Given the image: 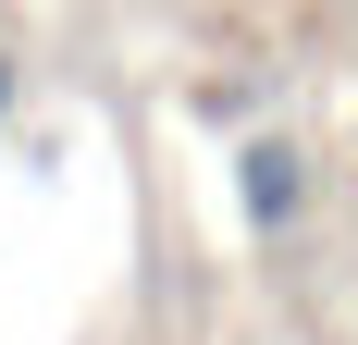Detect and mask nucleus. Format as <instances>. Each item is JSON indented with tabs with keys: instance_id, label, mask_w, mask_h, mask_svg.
<instances>
[{
	"instance_id": "obj_1",
	"label": "nucleus",
	"mask_w": 358,
	"mask_h": 345,
	"mask_svg": "<svg viewBox=\"0 0 358 345\" xmlns=\"http://www.w3.org/2000/svg\"><path fill=\"white\" fill-rule=\"evenodd\" d=\"M235 210H248L259 235H285L296 210H309V161H296V136H248V148H235Z\"/></svg>"
},
{
	"instance_id": "obj_2",
	"label": "nucleus",
	"mask_w": 358,
	"mask_h": 345,
	"mask_svg": "<svg viewBox=\"0 0 358 345\" xmlns=\"http://www.w3.org/2000/svg\"><path fill=\"white\" fill-rule=\"evenodd\" d=\"M13 99H25V62H13V50H0V124H13Z\"/></svg>"
}]
</instances>
